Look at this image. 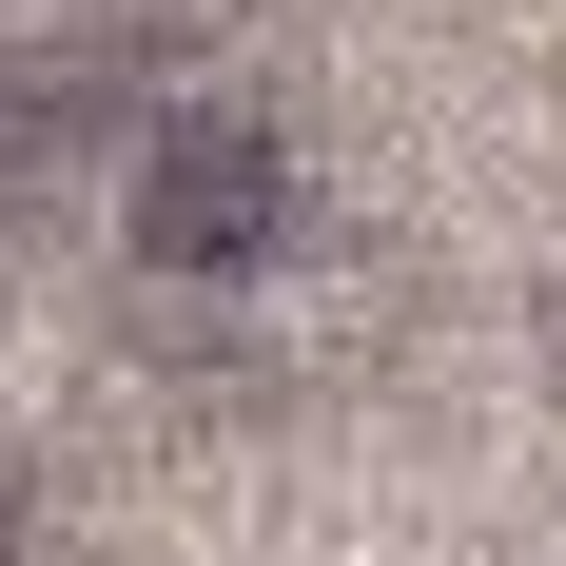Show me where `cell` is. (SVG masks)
<instances>
[{
	"label": "cell",
	"instance_id": "7a4b0ae2",
	"mask_svg": "<svg viewBox=\"0 0 566 566\" xmlns=\"http://www.w3.org/2000/svg\"><path fill=\"white\" fill-rule=\"evenodd\" d=\"M40 137H59V59H40V40H0V176L40 157Z\"/></svg>",
	"mask_w": 566,
	"mask_h": 566
},
{
	"label": "cell",
	"instance_id": "6da1fadb",
	"mask_svg": "<svg viewBox=\"0 0 566 566\" xmlns=\"http://www.w3.org/2000/svg\"><path fill=\"white\" fill-rule=\"evenodd\" d=\"M274 234H293V157L254 137V117H157V137H137V176H117V254H137L157 293H234Z\"/></svg>",
	"mask_w": 566,
	"mask_h": 566
},
{
	"label": "cell",
	"instance_id": "277c9868",
	"mask_svg": "<svg viewBox=\"0 0 566 566\" xmlns=\"http://www.w3.org/2000/svg\"><path fill=\"white\" fill-rule=\"evenodd\" d=\"M0 547H20V469H0Z\"/></svg>",
	"mask_w": 566,
	"mask_h": 566
},
{
	"label": "cell",
	"instance_id": "3957f363",
	"mask_svg": "<svg viewBox=\"0 0 566 566\" xmlns=\"http://www.w3.org/2000/svg\"><path fill=\"white\" fill-rule=\"evenodd\" d=\"M117 20H137V40H157V59H196V40H234L254 0H117Z\"/></svg>",
	"mask_w": 566,
	"mask_h": 566
}]
</instances>
